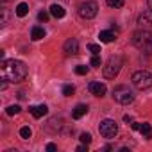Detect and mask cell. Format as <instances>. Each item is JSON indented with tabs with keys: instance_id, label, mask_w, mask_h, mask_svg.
Masks as SVG:
<instances>
[{
	"instance_id": "obj_7",
	"label": "cell",
	"mask_w": 152,
	"mask_h": 152,
	"mask_svg": "<svg viewBox=\"0 0 152 152\" xmlns=\"http://www.w3.org/2000/svg\"><path fill=\"white\" fill-rule=\"evenodd\" d=\"M97 13H99V6H97V2H93V0H88V2H84V4L79 6V16L84 18V20L95 18Z\"/></svg>"
},
{
	"instance_id": "obj_21",
	"label": "cell",
	"mask_w": 152,
	"mask_h": 152,
	"mask_svg": "<svg viewBox=\"0 0 152 152\" xmlns=\"http://www.w3.org/2000/svg\"><path fill=\"white\" fill-rule=\"evenodd\" d=\"M20 136H22L23 140H29V138L32 136V131H31V127H22V129H20Z\"/></svg>"
},
{
	"instance_id": "obj_8",
	"label": "cell",
	"mask_w": 152,
	"mask_h": 152,
	"mask_svg": "<svg viewBox=\"0 0 152 152\" xmlns=\"http://www.w3.org/2000/svg\"><path fill=\"white\" fill-rule=\"evenodd\" d=\"M88 90H90V93L91 95H95V97H104L106 95V91H107V88H106V84L104 83H90V86H88Z\"/></svg>"
},
{
	"instance_id": "obj_10",
	"label": "cell",
	"mask_w": 152,
	"mask_h": 152,
	"mask_svg": "<svg viewBox=\"0 0 152 152\" xmlns=\"http://www.w3.org/2000/svg\"><path fill=\"white\" fill-rule=\"evenodd\" d=\"M63 48H64V52L68 56H75V54L79 52V41L75 39V38H70V39L64 41V47Z\"/></svg>"
},
{
	"instance_id": "obj_22",
	"label": "cell",
	"mask_w": 152,
	"mask_h": 152,
	"mask_svg": "<svg viewBox=\"0 0 152 152\" xmlns=\"http://www.w3.org/2000/svg\"><path fill=\"white\" fill-rule=\"evenodd\" d=\"M88 50L93 54V56H99L100 54V45H95V43H90L88 45Z\"/></svg>"
},
{
	"instance_id": "obj_31",
	"label": "cell",
	"mask_w": 152,
	"mask_h": 152,
	"mask_svg": "<svg viewBox=\"0 0 152 152\" xmlns=\"http://www.w3.org/2000/svg\"><path fill=\"white\" fill-rule=\"evenodd\" d=\"M147 2H148V9H152V0H147Z\"/></svg>"
},
{
	"instance_id": "obj_25",
	"label": "cell",
	"mask_w": 152,
	"mask_h": 152,
	"mask_svg": "<svg viewBox=\"0 0 152 152\" xmlns=\"http://www.w3.org/2000/svg\"><path fill=\"white\" fill-rule=\"evenodd\" d=\"M81 141L86 143V145H90V143H91V134H90V132H83V134H81Z\"/></svg>"
},
{
	"instance_id": "obj_5",
	"label": "cell",
	"mask_w": 152,
	"mask_h": 152,
	"mask_svg": "<svg viewBox=\"0 0 152 152\" xmlns=\"http://www.w3.org/2000/svg\"><path fill=\"white\" fill-rule=\"evenodd\" d=\"M113 99L118 102V104H131L132 100H134V95H132V91L127 88V86H116L115 90H113Z\"/></svg>"
},
{
	"instance_id": "obj_23",
	"label": "cell",
	"mask_w": 152,
	"mask_h": 152,
	"mask_svg": "<svg viewBox=\"0 0 152 152\" xmlns=\"http://www.w3.org/2000/svg\"><path fill=\"white\" fill-rule=\"evenodd\" d=\"M75 73H77V75H86V73H88V66L77 64V66H75Z\"/></svg>"
},
{
	"instance_id": "obj_12",
	"label": "cell",
	"mask_w": 152,
	"mask_h": 152,
	"mask_svg": "<svg viewBox=\"0 0 152 152\" xmlns=\"http://www.w3.org/2000/svg\"><path fill=\"white\" fill-rule=\"evenodd\" d=\"M86 113H88V106H86V104H77V106H75V109L72 111V116H73L75 120H79V118H83Z\"/></svg>"
},
{
	"instance_id": "obj_6",
	"label": "cell",
	"mask_w": 152,
	"mask_h": 152,
	"mask_svg": "<svg viewBox=\"0 0 152 152\" xmlns=\"http://www.w3.org/2000/svg\"><path fill=\"white\" fill-rule=\"evenodd\" d=\"M99 132H100V136L111 140V138L116 136V132H118V125H116L115 120H109V118H107V120H102L100 125H99Z\"/></svg>"
},
{
	"instance_id": "obj_27",
	"label": "cell",
	"mask_w": 152,
	"mask_h": 152,
	"mask_svg": "<svg viewBox=\"0 0 152 152\" xmlns=\"http://www.w3.org/2000/svg\"><path fill=\"white\" fill-rule=\"evenodd\" d=\"M48 18H50V15H48V13H45V11H41V13L38 15V20H39V22H47Z\"/></svg>"
},
{
	"instance_id": "obj_17",
	"label": "cell",
	"mask_w": 152,
	"mask_h": 152,
	"mask_svg": "<svg viewBox=\"0 0 152 152\" xmlns=\"http://www.w3.org/2000/svg\"><path fill=\"white\" fill-rule=\"evenodd\" d=\"M27 13H29V6H27L25 2H20V4L16 6V16L23 18V16H25Z\"/></svg>"
},
{
	"instance_id": "obj_1",
	"label": "cell",
	"mask_w": 152,
	"mask_h": 152,
	"mask_svg": "<svg viewBox=\"0 0 152 152\" xmlns=\"http://www.w3.org/2000/svg\"><path fill=\"white\" fill-rule=\"evenodd\" d=\"M0 73L2 79H7L9 83H22L27 77V66L18 59H4L0 64Z\"/></svg>"
},
{
	"instance_id": "obj_24",
	"label": "cell",
	"mask_w": 152,
	"mask_h": 152,
	"mask_svg": "<svg viewBox=\"0 0 152 152\" xmlns=\"http://www.w3.org/2000/svg\"><path fill=\"white\" fill-rule=\"evenodd\" d=\"M7 20H9V13H7V9H2V20H0V25H7Z\"/></svg>"
},
{
	"instance_id": "obj_9",
	"label": "cell",
	"mask_w": 152,
	"mask_h": 152,
	"mask_svg": "<svg viewBox=\"0 0 152 152\" xmlns=\"http://www.w3.org/2000/svg\"><path fill=\"white\" fill-rule=\"evenodd\" d=\"M131 127H132L134 131H140V132L143 134V138H147V140L152 138V127H150V124H138V122H132Z\"/></svg>"
},
{
	"instance_id": "obj_29",
	"label": "cell",
	"mask_w": 152,
	"mask_h": 152,
	"mask_svg": "<svg viewBox=\"0 0 152 152\" xmlns=\"http://www.w3.org/2000/svg\"><path fill=\"white\" fill-rule=\"evenodd\" d=\"M77 152H88V145H86V143L79 145V147H77Z\"/></svg>"
},
{
	"instance_id": "obj_11",
	"label": "cell",
	"mask_w": 152,
	"mask_h": 152,
	"mask_svg": "<svg viewBox=\"0 0 152 152\" xmlns=\"http://www.w3.org/2000/svg\"><path fill=\"white\" fill-rule=\"evenodd\" d=\"M138 23H140L141 27H150V25H152V9L143 11V13L138 16Z\"/></svg>"
},
{
	"instance_id": "obj_4",
	"label": "cell",
	"mask_w": 152,
	"mask_h": 152,
	"mask_svg": "<svg viewBox=\"0 0 152 152\" xmlns=\"http://www.w3.org/2000/svg\"><path fill=\"white\" fill-rule=\"evenodd\" d=\"M132 86L138 88V90H147L152 86V73L147 72V70H140V72H134L132 73Z\"/></svg>"
},
{
	"instance_id": "obj_26",
	"label": "cell",
	"mask_w": 152,
	"mask_h": 152,
	"mask_svg": "<svg viewBox=\"0 0 152 152\" xmlns=\"http://www.w3.org/2000/svg\"><path fill=\"white\" fill-rule=\"evenodd\" d=\"M90 64H91V66H100V64H102V61H100V57H99V56H93V57H91V61H90Z\"/></svg>"
},
{
	"instance_id": "obj_3",
	"label": "cell",
	"mask_w": 152,
	"mask_h": 152,
	"mask_svg": "<svg viewBox=\"0 0 152 152\" xmlns=\"http://www.w3.org/2000/svg\"><path fill=\"white\" fill-rule=\"evenodd\" d=\"M122 66H124V57L122 56H111L107 59L106 66H104V77L106 79H115L120 73Z\"/></svg>"
},
{
	"instance_id": "obj_16",
	"label": "cell",
	"mask_w": 152,
	"mask_h": 152,
	"mask_svg": "<svg viewBox=\"0 0 152 152\" xmlns=\"http://www.w3.org/2000/svg\"><path fill=\"white\" fill-rule=\"evenodd\" d=\"M45 38V31L41 29V27H32V31H31V39L32 41H39V39H43Z\"/></svg>"
},
{
	"instance_id": "obj_15",
	"label": "cell",
	"mask_w": 152,
	"mask_h": 152,
	"mask_svg": "<svg viewBox=\"0 0 152 152\" xmlns=\"http://www.w3.org/2000/svg\"><path fill=\"white\" fill-rule=\"evenodd\" d=\"M64 13H66V11H64L63 6H59V4H52V6H50V15H52L54 18H63Z\"/></svg>"
},
{
	"instance_id": "obj_19",
	"label": "cell",
	"mask_w": 152,
	"mask_h": 152,
	"mask_svg": "<svg viewBox=\"0 0 152 152\" xmlns=\"http://www.w3.org/2000/svg\"><path fill=\"white\" fill-rule=\"evenodd\" d=\"M73 93H75V88H73L72 84H64V86H63V95H64V97H72Z\"/></svg>"
},
{
	"instance_id": "obj_30",
	"label": "cell",
	"mask_w": 152,
	"mask_h": 152,
	"mask_svg": "<svg viewBox=\"0 0 152 152\" xmlns=\"http://www.w3.org/2000/svg\"><path fill=\"white\" fill-rule=\"evenodd\" d=\"M124 120H125V122H127V124H129V122H132V118H131V116H127V115H125V116H124Z\"/></svg>"
},
{
	"instance_id": "obj_32",
	"label": "cell",
	"mask_w": 152,
	"mask_h": 152,
	"mask_svg": "<svg viewBox=\"0 0 152 152\" xmlns=\"http://www.w3.org/2000/svg\"><path fill=\"white\" fill-rule=\"evenodd\" d=\"M2 2H7V0H2Z\"/></svg>"
},
{
	"instance_id": "obj_14",
	"label": "cell",
	"mask_w": 152,
	"mask_h": 152,
	"mask_svg": "<svg viewBox=\"0 0 152 152\" xmlns=\"http://www.w3.org/2000/svg\"><path fill=\"white\" fill-rule=\"evenodd\" d=\"M99 39H100L102 43H111V41H115V39H116V34H115V32H111V31H100Z\"/></svg>"
},
{
	"instance_id": "obj_2",
	"label": "cell",
	"mask_w": 152,
	"mask_h": 152,
	"mask_svg": "<svg viewBox=\"0 0 152 152\" xmlns=\"http://www.w3.org/2000/svg\"><path fill=\"white\" fill-rule=\"evenodd\" d=\"M132 45L141 52L152 56V32L150 31H136L132 34Z\"/></svg>"
},
{
	"instance_id": "obj_20",
	"label": "cell",
	"mask_w": 152,
	"mask_h": 152,
	"mask_svg": "<svg viewBox=\"0 0 152 152\" xmlns=\"http://www.w3.org/2000/svg\"><path fill=\"white\" fill-rule=\"evenodd\" d=\"M20 111H22V107H20L18 104H15V106H9V107L6 109V113H7L9 116H13V115H18Z\"/></svg>"
},
{
	"instance_id": "obj_13",
	"label": "cell",
	"mask_w": 152,
	"mask_h": 152,
	"mask_svg": "<svg viewBox=\"0 0 152 152\" xmlns=\"http://www.w3.org/2000/svg\"><path fill=\"white\" fill-rule=\"evenodd\" d=\"M31 113H32L34 118H41V116H45V115L48 113V107H47L45 104H41V106H32V107H31Z\"/></svg>"
},
{
	"instance_id": "obj_28",
	"label": "cell",
	"mask_w": 152,
	"mask_h": 152,
	"mask_svg": "<svg viewBox=\"0 0 152 152\" xmlns=\"http://www.w3.org/2000/svg\"><path fill=\"white\" fill-rule=\"evenodd\" d=\"M47 150H48V152H54V150H57V145H56V143H48V145H47Z\"/></svg>"
},
{
	"instance_id": "obj_18",
	"label": "cell",
	"mask_w": 152,
	"mask_h": 152,
	"mask_svg": "<svg viewBox=\"0 0 152 152\" xmlns=\"http://www.w3.org/2000/svg\"><path fill=\"white\" fill-rule=\"evenodd\" d=\"M106 2H107V6H109V7L120 9V7H124V4H125V0H106Z\"/></svg>"
}]
</instances>
